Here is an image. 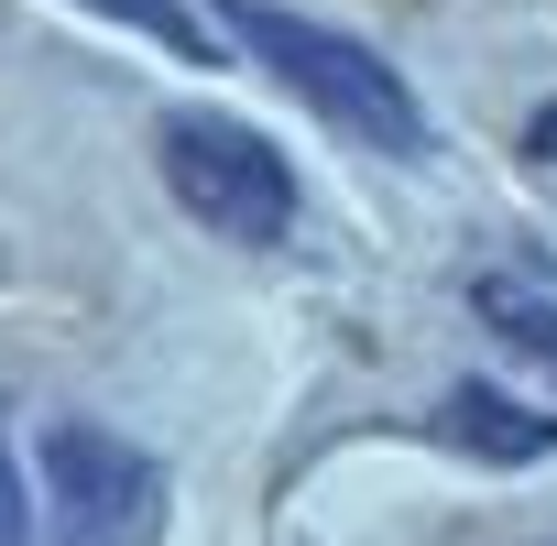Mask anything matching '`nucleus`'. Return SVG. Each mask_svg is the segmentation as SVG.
<instances>
[{
    "instance_id": "obj_4",
    "label": "nucleus",
    "mask_w": 557,
    "mask_h": 546,
    "mask_svg": "<svg viewBox=\"0 0 557 546\" xmlns=\"http://www.w3.org/2000/svg\"><path fill=\"white\" fill-rule=\"evenodd\" d=\"M437 437H448V448H470V459H503V470L557 459V415H535V405H513V394H492V383H448Z\"/></svg>"
},
{
    "instance_id": "obj_5",
    "label": "nucleus",
    "mask_w": 557,
    "mask_h": 546,
    "mask_svg": "<svg viewBox=\"0 0 557 546\" xmlns=\"http://www.w3.org/2000/svg\"><path fill=\"white\" fill-rule=\"evenodd\" d=\"M99 23H121V34H143V45H164V55H219L208 45V23L186 12V0H88Z\"/></svg>"
},
{
    "instance_id": "obj_3",
    "label": "nucleus",
    "mask_w": 557,
    "mask_h": 546,
    "mask_svg": "<svg viewBox=\"0 0 557 546\" xmlns=\"http://www.w3.org/2000/svg\"><path fill=\"white\" fill-rule=\"evenodd\" d=\"M175 481L153 448L110 437V426H55L45 437V524L55 546H164Z\"/></svg>"
},
{
    "instance_id": "obj_2",
    "label": "nucleus",
    "mask_w": 557,
    "mask_h": 546,
    "mask_svg": "<svg viewBox=\"0 0 557 546\" xmlns=\"http://www.w3.org/2000/svg\"><path fill=\"white\" fill-rule=\"evenodd\" d=\"M153 153H164L175 208L197 229H219L230 251H273V240L296 229V164L273 153V132H251L230 110H164Z\"/></svg>"
},
{
    "instance_id": "obj_1",
    "label": "nucleus",
    "mask_w": 557,
    "mask_h": 546,
    "mask_svg": "<svg viewBox=\"0 0 557 546\" xmlns=\"http://www.w3.org/2000/svg\"><path fill=\"white\" fill-rule=\"evenodd\" d=\"M219 34H230L240 55H262L273 77H285L318 121H339L350 142H372V153H394V164L426 153V110H416V88H405L394 55H372L361 34L307 23V12H285V0H219Z\"/></svg>"
},
{
    "instance_id": "obj_7",
    "label": "nucleus",
    "mask_w": 557,
    "mask_h": 546,
    "mask_svg": "<svg viewBox=\"0 0 557 546\" xmlns=\"http://www.w3.org/2000/svg\"><path fill=\"white\" fill-rule=\"evenodd\" d=\"M45 513H34V481H23V448H12V405H0V546H34Z\"/></svg>"
},
{
    "instance_id": "obj_6",
    "label": "nucleus",
    "mask_w": 557,
    "mask_h": 546,
    "mask_svg": "<svg viewBox=\"0 0 557 546\" xmlns=\"http://www.w3.org/2000/svg\"><path fill=\"white\" fill-rule=\"evenodd\" d=\"M481 318L524 350V361H546L557 372V296H524V285H481Z\"/></svg>"
}]
</instances>
